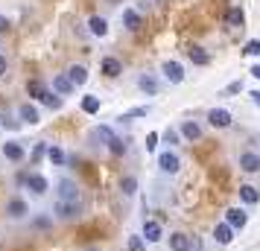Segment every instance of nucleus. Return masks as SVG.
I'll return each instance as SVG.
<instances>
[{
    "mask_svg": "<svg viewBox=\"0 0 260 251\" xmlns=\"http://www.w3.org/2000/svg\"><path fill=\"white\" fill-rule=\"evenodd\" d=\"M68 82H71L73 88H76V85H85L88 82V70H85L82 64H71V67H68Z\"/></svg>",
    "mask_w": 260,
    "mask_h": 251,
    "instance_id": "nucleus-15",
    "label": "nucleus"
},
{
    "mask_svg": "<svg viewBox=\"0 0 260 251\" xmlns=\"http://www.w3.org/2000/svg\"><path fill=\"white\" fill-rule=\"evenodd\" d=\"M82 111L85 114H100V96H94V94H88L82 99Z\"/></svg>",
    "mask_w": 260,
    "mask_h": 251,
    "instance_id": "nucleus-28",
    "label": "nucleus"
},
{
    "mask_svg": "<svg viewBox=\"0 0 260 251\" xmlns=\"http://www.w3.org/2000/svg\"><path fill=\"white\" fill-rule=\"evenodd\" d=\"M190 248H193V239L187 234H181V231L170 234V251H190Z\"/></svg>",
    "mask_w": 260,
    "mask_h": 251,
    "instance_id": "nucleus-12",
    "label": "nucleus"
},
{
    "mask_svg": "<svg viewBox=\"0 0 260 251\" xmlns=\"http://www.w3.org/2000/svg\"><path fill=\"white\" fill-rule=\"evenodd\" d=\"M161 137H164L167 146H176L178 144V129H164V132H161Z\"/></svg>",
    "mask_w": 260,
    "mask_h": 251,
    "instance_id": "nucleus-33",
    "label": "nucleus"
},
{
    "mask_svg": "<svg viewBox=\"0 0 260 251\" xmlns=\"http://www.w3.org/2000/svg\"><path fill=\"white\" fill-rule=\"evenodd\" d=\"M6 29H9V21H6V18H0V32H6Z\"/></svg>",
    "mask_w": 260,
    "mask_h": 251,
    "instance_id": "nucleus-41",
    "label": "nucleus"
},
{
    "mask_svg": "<svg viewBox=\"0 0 260 251\" xmlns=\"http://www.w3.org/2000/svg\"><path fill=\"white\" fill-rule=\"evenodd\" d=\"M18 117H21V123H26V126H36V123H41V114H38V108H36V105H29V102L18 105Z\"/></svg>",
    "mask_w": 260,
    "mask_h": 251,
    "instance_id": "nucleus-11",
    "label": "nucleus"
},
{
    "mask_svg": "<svg viewBox=\"0 0 260 251\" xmlns=\"http://www.w3.org/2000/svg\"><path fill=\"white\" fill-rule=\"evenodd\" d=\"M100 70L106 73V76H120V73H123V64H120L114 56H106V59L100 61Z\"/></svg>",
    "mask_w": 260,
    "mask_h": 251,
    "instance_id": "nucleus-16",
    "label": "nucleus"
},
{
    "mask_svg": "<svg viewBox=\"0 0 260 251\" xmlns=\"http://www.w3.org/2000/svg\"><path fill=\"white\" fill-rule=\"evenodd\" d=\"M149 111H152V108H149V105H138V108H129V111H123V114H120L117 120H123V123H129V120L146 117V114H149Z\"/></svg>",
    "mask_w": 260,
    "mask_h": 251,
    "instance_id": "nucleus-24",
    "label": "nucleus"
},
{
    "mask_svg": "<svg viewBox=\"0 0 260 251\" xmlns=\"http://www.w3.org/2000/svg\"><path fill=\"white\" fill-rule=\"evenodd\" d=\"M213 239H216L219 245H231V239H234V231L225 225V222H219V225L213 228Z\"/></svg>",
    "mask_w": 260,
    "mask_h": 251,
    "instance_id": "nucleus-17",
    "label": "nucleus"
},
{
    "mask_svg": "<svg viewBox=\"0 0 260 251\" xmlns=\"http://www.w3.org/2000/svg\"><path fill=\"white\" fill-rule=\"evenodd\" d=\"M36 228H50V219H47V216H38V219H36Z\"/></svg>",
    "mask_w": 260,
    "mask_h": 251,
    "instance_id": "nucleus-38",
    "label": "nucleus"
},
{
    "mask_svg": "<svg viewBox=\"0 0 260 251\" xmlns=\"http://www.w3.org/2000/svg\"><path fill=\"white\" fill-rule=\"evenodd\" d=\"M24 146L21 144H15V140H6V144H3V158H6V161H12V164H21V161H24Z\"/></svg>",
    "mask_w": 260,
    "mask_h": 251,
    "instance_id": "nucleus-10",
    "label": "nucleus"
},
{
    "mask_svg": "<svg viewBox=\"0 0 260 251\" xmlns=\"http://www.w3.org/2000/svg\"><path fill=\"white\" fill-rule=\"evenodd\" d=\"M129 251H146V242H143L141 234H132L129 237Z\"/></svg>",
    "mask_w": 260,
    "mask_h": 251,
    "instance_id": "nucleus-32",
    "label": "nucleus"
},
{
    "mask_svg": "<svg viewBox=\"0 0 260 251\" xmlns=\"http://www.w3.org/2000/svg\"><path fill=\"white\" fill-rule=\"evenodd\" d=\"M225 24L231 26V29H243V24H246V12H243L240 6H231V9L225 12Z\"/></svg>",
    "mask_w": 260,
    "mask_h": 251,
    "instance_id": "nucleus-13",
    "label": "nucleus"
},
{
    "mask_svg": "<svg viewBox=\"0 0 260 251\" xmlns=\"http://www.w3.org/2000/svg\"><path fill=\"white\" fill-rule=\"evenodd\" d=\"M248 96H251V102H254V105L260 108V91H251V94H248Z\"/></svg>",
    "mask_w": 260,
    "mask_h": 251,
    "instance_id": "nucleus-39",
    "label": "nucleus"
},
{
    "mask_svg": "<svg viewBox=\"0 0 260 251\" xmlns=\"http://www.w3.org/2000/svg\"><path fill=\"white\" fill-rule=\"evenodd\" d=\"M53 91H56V94H61V96H68L73 91V85L68 82V76H56V79H53Z\"/></svg>",
    "mask_w": 260,
    "mask_h": 251,
    "instance_id": "nucleus-27",
    "label": "nucleus"
},
{
    "mask_svg": "<svg viewBox=\"0 0 260 251\" xmlns=\"http://www.w3.org/2000/svg\"><path fill=\"white\" fill-rule=\"evenodd\" d=\"M41 102H44V105H50L53 111H59V108H61V99H59L56 94H53V91H47V96H44Z\"/></svg>",
    "mask_w": 260,
    "mask_h": 251,
    "instance_id": "nucleus-34",
    "label": "nucleus"
},
{
    "mask_svg": "<svg viewBox=\"0 0 260 251\" xmlns=\"http://www.w3.org/2000/svg\"><path fill=\"white\" fill-rule=\"evenodd\" d=\"M138 88H141L143 94L155 96V94H158V88H161V85H158V79H155V76H149V73H143L141 79H138Z\"/></svg>",
    "mask_w": 260,
    "mask_h": 251,
    "instance_id": "nucleus-18",
    "label": "nucleus"
},
{
    "mask_svg": "<svg viewBox=\"0 0 260 251\" xmlns=\"http://www.w3.org/2000/svg\"><path fill=\"white\" fill-rule=\"evenodd\" d=\"M246 222H248V213L243 207H228V210H225V225L231 228V231H243Z\"/></svg>",
    "mask_w": 260,
    "mask_h": 251,
    "instance_id": "nucleus-4",
    "label": "nucleus"
},
{
    "mask_svg": "<svg viewBox=\"0 0 260 251\" xmlns=\"http://www.w3.org/2000/svg\"><path fill=\"white\" fill-rule=\"evenodd\" d=\"M6 73V56H0V76Z\"/></svg>",
    "mask_w": 260,
    "mask_h": 251,
    "instance_id": "nucleus-42",
    "label": "nucleus"
},
{
    "mask_svg": "<svg viewBox=\"0 0 260 251\" xmlns=\"http://www.w3.org/2000/svg\"><path fill=\"white\" fill-rule=\"evenodd\" d=\"M44 155H47V146H44V144H36V149H32V164H38Z\"/></svg>",
    "mask_w": 260,
    "mask_h": 251,
    "instance_id": "nucleus-36",
    "label": "nucleus"
},
{
    "mask_svg": "<svg viewBox=\"0 0 260 251\" xmlns=\"http://www.w3.org/2000/svg\"><path fill=\"white\" fill-rule=\"evenodd\" d=\"M240 202L257 204L260 202V190H257V187H251V184H240Z\"/></svg>",
    "mask_w": 260,
    "mask_h": 251,
    "instance_id": "nucleus-19",
    "label": "nucleus"
},
{
    "mask_svg": "<svg viewBox=\"0 0 260 251\" xmlns=\"http://www.w3.org/2000/svg\"><path fill=\"white\" fill-rule=\"evenodd\" d=\"M88 26H91V32H94V35H106L108 32V24H106V18H100V15H94V18H91V21H88Z\"/></svg>",
    "mask_w": 260,
    "mask_h": 251,
    "instance_id": "nucleus-26",
    "label": "nucleus"
},
{
    "mask_svg": "<svg viewBox=\"0 0 260 251\" xmlns=\"http://www.w3.org/2000/svg\"><path fill=\"white\" fill-rule=\"evenodd\" d=\"M143 242H161L164 239V228L158 219H143V231H141Z\"/></svg>",
    "mask_w": 260,
    "mask_h": 251,
    "instance_id": "nucleus-3",
    "label": "nucleus"
},
{
    "mask_svg": "<svg viewBox=\"0 0 260 251\" xmlns=\"http://www.w3.org/2000/svg\"><path fill=\"white\" fill-rule=\"evenodd\" d=\"M24 184H26L32 193H36V196H44V193L50 190V181L44 178V175H38V172H29V175H24Z\"/></svg>",
    "mask_w": 260,
    "mask_h": 251,
    "instance_id": "nucleus-8",
    "label": "nucleus"
},
{
    "mask_svg": "<svg viewBox=\"0 0 260 251\" xmlns=\"http://www.w3.org/2000/svg\"><path fill=\"white\" fill-rule=\"evenodd\" d=\"M123 24L129 32H138L141 29V12H135V9H123Z\"/></svg>",
    "mask_w": 260,
    "mask_h": 251,
    "instance_id": "nucleus-20",
    "label": "nucleus"
},
{
    "mask_svg": "<svg viewBox=\"0 0 260 251\" xmlns=\"http://www.w3.org/2000/svg\"><path fill=\"white\" fill-rule=\"evenodd\" d=\"M56 202L79 204V187H76V181H71V178H61L59 181V199H56Z\"/></svg>",
    "mask_w": 260,
    "mask_h": 251,
    "instance_id": "nucleus-2",
    "label": "nucleus"
},
{
    "mask_svg": "<svg viewBox=\"0 0 260 251\" xmlns=\"http://www.w3.org/2000/svg\"><path fill=\"white\" fill-rule=\"evenodd\" d=\"M155 146H158V134H146V149H149V152H152V149H155Z\"/></svg>",
    "mask_w": 260,
    "mask_h": 251,
    "instance_id": "nucleus-37",
    "label": "nucleus"
},
{
    "mask_svg": "<svg viewBox=\"0 0 260 251\" xmlns=\"http://www.w3.org/2000/svg\"><path fill=\"white\" fill-rule=\"evenodd\" d=\"M158 169H161V172H167V175H176L178 169H181V161H178L176 152H170V149H167V152H161V155H158Z\"/></svg>",
    "mask_w": 260,
    "mask_h": 251,
    "instance_id": "nucleus-5",
    "label": "nucleus"
},
{
    "mask_svg": "<svg viewBox=\"0 0 260 251\" xmlns=\"http://www.w3.org/2000/svg\"><path fill=\"white\" fill-rule=\"evenodd\" d=\"M248 73H251L254 79H260V64H254V67H251V70H248Z\"/></svg>",
    "mask_w": 260,
    "mask_h": 251,
    "instance_id": "nucleus-40",
    "label": "nucleus"
},
{
    "mask_svg": "<svg viewBox=\"0 0 260 251\" xmlns=\"http://www.w3.org/2000/svg\"><path fill=\"white\" fill-rule=\"evenodd\" d=\"M26 94L32 96V99H44L47 96V85L41 82V79H32V82H26Z\"/></svg>",
    "mask_w": 260,
    "mask_h": 251,
    "instance_id": "nucleus-22",
    "label": "nucleus"
},
{
    "mask_svg": "<svg viewBox=\"0 0 260 251\" xmlns=\"http://www.w3.org/2000/svg\"><path fill=\"white\" fill-rule=\"evenodd\" d=\"M47 158L53 167H61L64 161H68V155H64V149H59V146H47Z\"/></svg>",
    "mask_w": 260,
    "mask_h": 251,
    "instance_id": "nucleus-25",
    "label": "nucleus"
},
{
    "mask_svg": "<svg viewBox=\"0 0 260 251\" xmlns=\"http://www.w3.org/2000/svg\"><path fill=\"white\" fill-rule=\"evenodd\" d=\"M161 73H164V79L170 85H181L184 82V67H181L178 61H173V59H167L164 64H161Z\"/></svg>",
    "mask_w": 260,
    "mask_h": 251,
    "instance_id": "nucleus-1",
    "label": "nucleus"
},
{
    "mask_svg": "<svg viewBox=\"0 0 260 251\" xmlns=\"http://www.w3.org/2000/svg\"><path fill=\"white\" fill-rule=\"evenodd\" d=\"M26 213H29V204H26L24 199H9V202H6V216H9V219H24Z\"/></svg>",
    "mask_w": 260,
    "mask_h": 251,
    "instance_id": "nucleus-9",
    "label": "nucleus"
},
{
    "mask_svg": "<svg viewBox=\"0 0 260 251\" xmlns=\"http://www.w3.org/2000/svg\"><path fill=\"white\" fill-rule=\"evenodd\" d=\"M108 152H111V155H123V152H126V144H123V140H120L117 134H114V137H111V140H108Z\"/></svg>",
    "mask_w": 260,
    "mask_h": 251,
    "instance_id": "nucleus-30",
    "label": "nucleus"
},
{
    "mask_svg": "<svg viewBox=\"0 0 260 251\" xmlns=\"http://www.w3.org/2000/svg\"><path fill=\"white\" fill-rule=\"evenodd\" d=\"M243 53H246V56H260V41L257 38H251L246 47H243Z\"/></svg>",
    "mask_w": 260,
    "mask_h": 251,
    "instance_id": "nucleus-35",
    "label": "nucleus"
},
{
    "mask_svg": "<svg viewBox=\"0 0 260 251\" xmlns=\"http://www.w3.org/2000/svg\"><path fill=\"white\" fill-rule=\"evenodd\" d=\"M231 111H228V108H211V111H208V123H211L213 129H228V126H231Z\"/></svg>",
    "mask_w": 260,
    "mask_h": 251,
    "instance_id": "nucleus-6",
    "label": "nucleus"
},
{
    "mask_svg": "<svg viewBox=\"0 0 260 251\" xmlns=\"http://www.w3.org/2000/svg\"><path fill=\"white\" fill-rule=\"evenodd\" d=\"M53 213H56V219H61V222H71V219H76V216H79V204L56 202V204H53Z\"/></svg>",
    "mask_w": 260,
    "mask_h": 251,
    "instance_id": "nucleus-7",
    "label": "nucleus"
},
{
    "mask_svg": "<svg viewBox=\"0 0 260 251\" xmlns=\"http://www.w3.org/2000/svg\"><path fill=\"white\" fill-rule=\"evenodd\" d=\"M240 169L243 172H260V155L257 152H243L240 155Z\"/></svg>",
    "mask_w": 260,
    "mask_h": 251,
    "instance_id": "nucleus-14",
    "label": "nucleus"
},
{
    "mask_svg": "<svg viewBox=\"0 0 260 251\" xmlns=\"http://www.w3.org/2000/svg\"><path fill=\"white\" fill-rule=\"evenodd\" d=\"M187 59L193 61V64H199V67H205V64H211V56H208V53H205L202 47H196V44H193V47L187 50Z\"/></svg>",
    "mask_w": 260,
    "mask_h": 251,
    "instance_id": "nucleus-21",
    "label": "nucleus"
},
{
    "mask_svg": "<svg viewBox=\"0 0 260 251\" xmlns=\"http://www.w3.org/2000/svg\"><path fill=\"white\" fill-rule=\"evenodd\" d=\"M240 91H243V79H234V82L225 85L222 94H219V96H234V94H240Z\"/></svg>",
    "mask_w": 260,
    "mask_h": 251,
    "instance_id": "nucleus-31",
    "label": "nucleus"
},
{
    "mask_svg": "<svg viewBox=\"0 0 260 251\" xmlns=\"http://www.w3.org/2000/svg\"><path fill=\"white\" fill-rule=\"evenodd\" d=\"M178 132L184 134L187 140H199V137H202V126H199V123H190V120H187V123H181V129H178Z\"/></svg>",
    "mask_w": 260,
    "mask_h": 251,
    "instance_id": "nucleus-23",
    "label": "nucleus"
},
{
    "mask_svg": "<svg viewBox=\"0 0 260 251\" xmlns=\"http://www.w3.org/2000/svg\"><path fill=\"white\" fill-rule=\"evenodd\" d=\"M120 190H123V196H135L138 193V178L135 175H126V178L120 181Z\"/></svg>",
    "mask_w": 260,
    "mask_h": 251,
    "instance_id": "nucleus-29",
    "label": "nucleus"
}]
</instances>
